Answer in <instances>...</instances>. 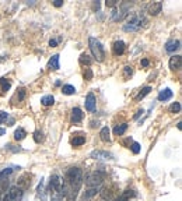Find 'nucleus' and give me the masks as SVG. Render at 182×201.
I'll return each mask as SVG.
<instances>
[{"mask_svg": "<svg viewBox=\"0 0 182 201\" xmlns=\"http://www.w3.org/2000/svg\"><path fill=\"white\" fill-rule=\"evenodd\" d=\"M161 8H162L161 2H153L147 6V13L150 14V16H157V14L161 13Z\"/></svg>", "mask_w": 182, "mask_h": 201, "instance_id": "nucleus-5", "label": "nucleus"}, {"mask_svg": "<svg viewBox=\"0 0 182 201\" xmlns=\"http://www.w3.org/2000/svg\"><path fill=\"white\" fill-rule=\"evenodd\" d=\"M181 63H182V57L179 55H174L170 59V69L171 70H179L181 69Z\"/></svg>", "mask_w": 182, "mask_h": 201, "instance_id": "nucleus-7", "label": "nucleus"}, {"mask_svg": "<svg viewBox=\"0 0 182 201\" xmlns=\"http://www.w3.org/2000/svg\"><path fill=\"white\" fill-rule=\"evenodd\" d=\"M179 47H181V42L178 41V39H171V41L167 42V45H165V50H167L168 53H174L175 50H178Z\"/></svg>", "mask_w": 182, "mask_h": 201, "instance_id": "nucleus-6", "label": "nucleus"}, {"mask_svg": "<svg viewBox=\"0 0 182 201\" xmlns=\"http://www.w3.org/2000/svg\"><path fill=\"white\" fill-rule=\"evenodd\" d=\"M83 77H84V80H87V81L92 80V71H91V69H86V71H84Z\"/></svg>", "mask_w": 182, "mask_h": 201, "instance_id": "nucleus-31", "label": "nucleus"}, {"mask_svg": "<svg viewBox=\"0 0 182 201\" xmlns=\"http://www.w3.org/2000/svg\"><path fill=\"white\" fill-rule=\"evenodd\" d=\"M132 197H134V191H133V190H125V191L122 193V195H120L118 200H115V201H129Z\"/></svg>", "mask_w": 182, "mask_h": 201, "instance_id": "nucleus-16", "label": "nucleus"}, {"mask_svg": "<svg viewBox=\"0 0 182 201\" xmlns=\"http://www.w3.org/2000/svg\"><path fill=\"white\" fill-rule=\"evenodd\" d=\"M132 74H133V67H132V66L123 67V77H125V78H129Z\"/></svg>", "mask_w": 182, "mask_h": 201, "instance_id": "nucleus-28", "label": "nucleus"}, {"mask_svg": "<svg viewBox=\"0 0 182 201\" xmlns=\"http://www.w3.org/2000/svg\"><path fill=\"white\" fill-rule=\"evenodd\" d=\"M91 158L94 159H112L114 156H112V154L106 152V151H92L91 152Z\"/></svg>", "mask_w": 182, "mask_h": 201, "instance_id": "nucleus-10", "label": "nucleus"}, {"mask_svg": "<svg viewBox=\"0 0 182 201\" xmlns=\"http://www.w3.org/2000/svg\"><path fill=\"white\" fill-rule=\"evenodd\" d=\"M125 49H126V46H125V43H123L122 41H116L114 43V46H112V52H114L115 56L123 55V53H125Z\"/></svg>", "mask_w": 182, "mask_h": 201, "instance_id": "nucleus-9", "label": "nucleus"}, {"mask_svg": "<svg viewBox=\"0 0 182 201\" xmlns=\"http://www.w3.org/2000/svg\"><path fill=\"white\" fill-rule=\"evenodd\" d=\"M48 66H49L52 70H59L60 69V64H59V55H53L52 57H50Z\"/></svg>", "mask_w": 182, "mask_h": 201, "instance_id": "nucleus-15", "label": "nucleus"}, {"mask_svg": "<svg viewBox=\"0 0 182 201\" xmlns=\"http://www.w3.org/2000/svg\"><path fill=\"white\" fill-rule=\"evenodd\" d=\"M88 45H90V50H91L92 56H94L98 61H102L104 59H105V52H104V47H102V45H101V42L98 41V39L90 36Z\"/></svg>", "mask_w": 182, "mask_h": 201, "instance_id": "nucleus-3", "label": "nucleus"}, {"mask_svg": "<svg viewBox=\"0 0 182 201\" xmlns=\"http://www.w3.org/2000/svg\"><path fill=\"white\" fill-rule=\"evenodd\" d=\"M83 119V113L78 108H73L72 110V123H80Z\"/></svg>", "mask_w": 182, "mask_h": 201, "instance_id": "nucleus-12", "label": "nucleus"}, {"mask_svg": "<svg viewBox=\"0 0 182 201\" xmlns=\"http://www.w3.org/2000/svg\"><path fill=\"white\" fill-rule=\"evenodd\" d=\"M8 117V113H6V112H0V123H4L6 120H7Z\"/></svg>", "mask_w": 182, "mask_h": 201, "instance_id": "nucleus-34", "label": "nucleus"}, {"mask_svg": "<svg viewBox=\"0 0 182 201\" xmlns=\"http://www.w3.org/2000/svg\"><path fill=\"white\" fill-rule=\"evenodd\" d=\"M11 173H13V169H10V168H7V169L2 170V172H0V180H4V177L10 176Z\"/></svg>", "mask_w": 182, "mask_h": 201, "instance_id": "nucleus-29", "label": "nucleus"}, {"mask_svg": "<svg viewBox=\"0 0 182 201\" xmlns=\"http://www.w3.org/2000/svg\"><path fill=\"white\" fill-rule=\"evenodd\" d=\"M52 201H62V198H60V197H53Z\"/></svg>", "mask_w": 182, "mask_h": 201, "instance_id": "nucleus-42", "label": "nucleus"}, {"mask_svg": "<svg viewBox=\"0 0 182 201\" xmlns=\"http://www.w3.org/2000/svg\"><path fill=\"white\" fill-rule=\"evenodd\" d=\"M10 81H7L6 78H0V87H2V91H8L10 89Z\"/></svg>", "mask_w": 182, "mask_h": 201, "instance_id": "nucleus-26", "label": "nucleus"}, {"mask_svg": "<svg viewBox=\"0 0 182 201\" xmlns=\"http://www.w3.org/2000/svg\"><path fill=\"white\" fill-rule=\"evenodd\" d=\"M100 137H101V140H102V141H105V142L111 141V137H109V128H108V126H105V127H102V128H101V131H100Z\"/></svg>", "mask_w": 182, "mask_h": 201, "instance_id": "nucleus-17", "label": "nucleus"}, {"mask_svg": "<svg viewBox=\"0 0 182 201\" xmlns=\"http://www.w3.org/2000/svg\"><path fill=\"white\" fill-rule=\"evenodd\" d=\"M86 109L88 112H92L95 109V96H94V94H91L90 92L88 95H87V98H86Z\"/></svg>", "mask_w": 182, "mask_h": 201, "instance_id": "nucleus-11", "label": "nucleus"}, {"mask_svg": "<svg viewBox=\"0 0 182 201\" xmlns=\"http://www.w3.org/2000/svg\"><path fill=\"white\" fill-rule=\"evenodd\" d=\"M104 180V175L101 172H94L87 175L86 177V184L88 187H98Z\"/></svg>", "mask_w": 182, "mask_h": 201, "instance_id": "nucleus-4", "label": "nucleus"}, {"mask_svg": "<svg viewBox=\"0 0 182 201\" xmlns=\"http://www.w3.org/2000/svg\"><path fill=\"white\" fill-rule=\"evenodd\" d=\"M126 130H128V124L123 123V124H119V126H116V127L114 128V133H115V136H122Z\"/></svg>", "mask_w": 182, "mask_h": 201, "instance_id": "nucleus-19", "label": "nucleus"}, {"mask_svg": "<svg viewBox=\"0 0 182 201\" xmlns=\"http://www.w3.org/2000/svg\"><path fill=\"white\" fill-rule=\"evenodd\" d=\"M112 189L111 187H105V189L101 191V197L104 198V200H109V198H112Z\"/></svg>", "mask_w": 182, "mask_h": 201, "instance_id": "nucleus-21", "label": "nucleus"}, {"mask_svg": "<svg viewBox=\"0 0 182 201\" xmlns=\"http://www.w3.org/2000/svg\"><path fill=\"white\" fill-rule=\"evenodd\" d=\"M147 24V18H146L143 14H137V13H133L128 17L126 20V24L123 25V29L126 32H133V31H139L142 27Z\"/></svg>", "mask_w": 182, "mask_h": 201, "instance_id": "nucleus-2", "label": "nucleus"}, {"mask_svg": "<svg viewBox=\"0 0 182 201\" xmlns=\"http://www.w3.org/2000/svg\"><path fill=\"white\" fill-rule=\"evenodd\" d=\"M150 91H151V88H150V87H144V88H143L142 91L139 92V95H137V96H136V99H137V100L143 99V98H144L147 94H150Z\"/></svg>", "mask_w": 182, "mask_h": 201, "instance_id": "nucleus-25", "label": "nucleus"}, {"mask_svg": "<svg viewBox=\"0 0 182 201\" xmlns=\"http://www.w3.org/2000/svg\"><path fill=\"white\" fill-rule=\"evenodd\" d=\"M41 103L44 106H50V105H53V103H55V99H53L52 95H45V96L41 99Z\"/></svg>", "mask_w": 182, "mask_h": 201, "instance_id": "nucleus-20", "label": "nucleus"}, {"mask_svg": "<svg viewBox=\"0 0 182 201\" xmlns=\"http://www.w3.org/2000/svg\"><path fill=\"white\" fill-rule=\"evenodd\" d=\"M50 187H52L55 191H58V193L62 191V180H60V176L53 175L52 177H50Z\"/></svg>", "mask_w": 182, "mask_h": 201, "instance_id": "nucleus-8", "label": "nucleus"}, {"mask_svg": "<svg viewBox=\"0 0 182 201\" xmlns=\"http://www.w3.org/2000/svg\"><path fill=\"white\" fill-rule=\"evenodd\" d=\"M53 6H55V7H62V6H63V2H62V0H55V2H53Z\"/></svg>", "mask_w": 182, "mask_h": 201, "instance_id": "nucleus-36", "label": "nucleus"}, {"mask_svg": "<svg viewBox=\"0 0 182 201\" xmlns=\"http://www.w3.org/2000/svg\"><path fill=\"white\" fill-rule=\"evenodd\" d=\"M80 63L83 64H86V66H90V64L92 63V59L90 57V55H87V53H81L80 55Z\"/></svg>", "mask_w": 182, "mask_h": 201, "instance_id": "nucleus-18", "label": "nucleus"}, {"mask_svg": "<svg viewBox=\"0 0 182 201\" xmlns=\"http://www.w3.org/2000/svg\"><path fill=\"white\" fill-rule=\"evenodd\" d=\"M34 140H35V142H41L42 140H44L41 131H35V134H34Z\"/></svg>", "mask_w": 182, "mask_h": 201, "instance_id": "nucleus-32", "label": "nucleus"}, {"mask_svg": "<svg viewBox=\"0 0 182 201\" xmlns=\"http://www.w3.org/2000/svg\"><path fill=\"white\" fill-rule=\"evenodd\" d=\"M49 46L56 47V46H58V41H56V39H50V41H49Z\"/></svg>", "mask_w": 182, "mask_h": 201, "instance_id": "nucleus-37", "label": "nucleus"}, {"mask_svg": "<svg viewBox=\"0 0 182 201\" xmlns=\"http://www.w3.org/2000/svg\"><path fill=\"white\" fill-rule=\"evenodd\" d=\"M8 194H10V197L13 198V201H20L22 197V191L20 189H17V187H11Z\"/></svg>", "mask_w": 182, "mask_h": 201, "instance_id": "nucleus-13", "label": "nucleus"}, {"mask_svg": "<svg viewBox=\"0 0 182 201\" xmlns=\"http://www.w3.org/2000/svg\"><path fill=\"white\" fill-rule=\"evenodd\" d=\"M172 91H171L170 88H165V89H162V91H160V94H158V100H168V99H171L172 98Z\"/></svg>", "mask_w": 182, "mask_h": 201, "instance_id": "nucleus-14", "label": "nucleus"}, {"mask_svg": "<svg viewBox=\"0 0 182 201\" xmlns=\"http://www.w3.org/2000/svg\"><path fill=\"white\" fill-rule=\"evenodd\" d=\"M62 91H63V94H66V95H73V94H76V88L73 85H63V88H62Z\"/></svg>", "mask_w": 182, "mask_h": 201, "instance_id": "nucleus-24", "label": "nucleus"}, {"mask_svg": "<svg viewBox=\"0 0 182 201\" xmlns=\"http://www.w3.org/2000/svg\"><path fill=\"white\" fill-rule=\"evenodd\" d=\"M84 142H86V138H84L83 136H77L72 140V144L74 145V147H80V145H83Z\"/></svg>", "mask_w": 182, "mask_h": 201, "instance_id": "nucleus-23", "label": "nucleus"}, {"mask_svg": "<svg viewBox=\"0 0 182 201\" xmlns=\"http://www.w3.org/2000/svg\"><path fill=\"white\" fill-rule=\"evenodd\" d=\"M25 136H27V133H25V130H24V128H21V127H20V128H17V130H16V133H14V138H16L17 141H20V140H22Z\"/></svg>", "mask_w": 182, "mask_h": 201, "instance_id": "nucleus-22", "label": "nucleus"}, {"mask_svg": "<svg viewBox=\"0 0 182 201\" xmlns=\"http://www.w3.org/2000/svg\"><path fill=\"white\" fill-rule=\"evenodd\" d=\"M3 134H4V130H3V128H0V136H3Z\"/></svg>", "mask_w": 182, "mask_h": 201, "instance_id": "nucleus-43", "label": "nucleus"}, {"mask_svg": "<svg viewBox=\"0 0 182 201\" xmlns=\"http://www.w3.org/2000/svg\"><path fill=\"white\" fill-rule=\"evenodd\" d=\"M97 191H98V187H90V190L86 193V194H84V198H90V197H92L94 194H97Z\"/></svg>", "mask_w": 182, "mask_h": 201, "instance_id": "nucleus-30", "label": "nucleus"}, {"mask_svg": "<svg viewBox=\"0 0 182 201\" xmlns=\"http://www.w3.org/2000/svg\"><path fill=\"white\" fill-rule=\"evenodd\" d=\"M130 148H132V151H133V154H139L140 152V144L139 142H133Z\"/></svg>", "mask_w": 182, "mask_h": 201, "instance_id": "nucleus-33", "label": "nucleus"}, {"mask_svg": "<svg viewBox=\"0 0 182 201\" xmlns=\"http://www.w3.org/2000/svg\"><path fill=\"white\" fill-rule=\"evenodd\" d=\"M3 201H13V198L10 197V194H6L4 198H3Z\"/></svg>", "mask_w": 182, "mask_h": 201, "instance_id": "nucleus-39", "label": "nucleus"}, {"mask_svg": "<svg viewBox=\"0 0 182 201\" xmlns=\"http://www.w3.org/2000/svg\"><path fill=\"white\" fill-rule=\"evenodd\" d=\"M148 64H150V61H148L147 59H143V60H142V66H143V67H147Z\"/></svg>", "mask_w": 182, "mask_h": 201, "instance_id": "nucleus-38", "label": "nucleus"}, {"mask_svg": "<svg viewBox=\"0 0 182 201\" xmlns=\"http://www.w3.org/2000/svg\"><path fill=\"white\" fill-rule=\"evenodd\" d=\"M105 4L108 6V7H114V6L116 4V0H108V2H105Z\"/></svg>", "mask_w": 182, "mask_h": 201, "instance_id": "nucleus-35", "label": "nucleus"}, {"mask_svg": "<svg viewBox=\"0 0 182 201\" xmlns=\"http://www.w3.org/2000/svg\"><path fill=\"white\" fill-rule=\"evenodd\" d=\"M0 201H2V200H0Z\"/></svg>", "mask_w": 182, "mask_h": 201, "instance_id": "nucleus-44", "label": "nucleus"}, {"mask_svg": "<svg viewBox=\"0 0 182 201\" xmlns=\"http://www.w3.org/2000/svg\"><path fill=\"white\" fill-rule=\"evenodd\" d=\"M142 113H143V110H139V112H137V113H136V116H134V119H137V117H139Z\"/></svg>", "mask_w": 182, "mask_h": 201, "instance_id": "nucleus-41", "label": "nucleus"}, {"mask_svg": "<svg viewBox=\"0 0 182 201\" xmlns=\"http://www.w3.org/2000/svg\"><path fill=\"white\" fill-rule=\"evenodd\" d=\"M18 92H20V99H24V95H25V94H24V89L21 88Z\"/></svg>", "mask_w": 182, "mask_h": 201, "instance_id": "nucleus-40", "label": "nucleus"}, {"mask_svg": "<svg viewBox=\"0 0 182 201\" xmlns=\"http://www.w3.org/2000/svg\"><path fill=\"white\" fill-rule=\"evenodd\" d=\"M170 112H171V113H179V112H181V103H179V102H174L172 105L170 106Z\"/></svg>", "mask_w": 182, "mask_h": 201, "instance_id": "nucleus-27", "label": "nucleus"}, {"mask_svg": "<svg viewBox=\"0 0 182 201\" xmlns=\"http://www.w3.org/2000/svg\"><path fill=\"white\" fill-rule=\"evenodd\" d=\"M66 180L70 184L69 193H72L70 198H76V194L80 190L81 183H83V172H81L80 168H70L66 173Z\"/></svg>", "mask_w": 182, "mask_h": 201, "instance_id": "nucleus-1", "label": "nucleus"}]
</instances>
